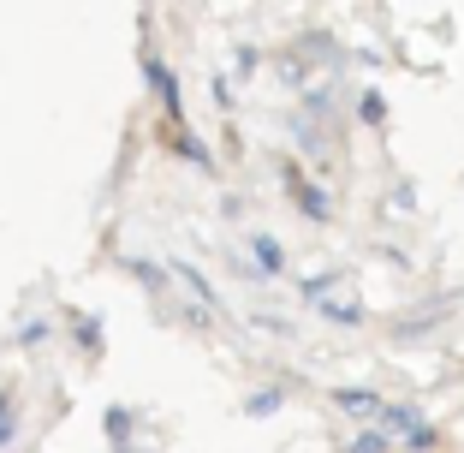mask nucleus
I'll return each instance as SVG.
<instances>
[{"instance_id":"obj_11","label":"nucleus","mask_w":464,"mask_h":453,"mask_svg":"<svg viewBox=\"0 0 464 453\" xmlns=\"http://www.w3.org/2000/svg\"><path fill=\"white\" fill-rule=\"evenodd\" d=\"M36 340H48V322H24V329H18L6 346H36Z\"/></svg>"},{"instance_id":"obj_7","label":"nucleus","mask_w":464,"mask_h":453,"mask_svg":"<svg viewBox=\"0 0 464 453\" xmlns=\"http://www.w3.org/2000/svg\"><path fill=\"white\" fill-rule=\"evenodd\" d=\"M280 406H286V394H280V388H262V394L245 399V412H250V418H274Z\"/></svg>"},{"instance_id":"obj_13","label":"nucleus","mask_w":464,"mask_h":453,"mask_svg":"<svg viewBox=\"0 0 464 453\" xmlns=\"http://www.w3.org/2000/svg\"><path fill=\"white\" fill-rule=\"evenodd\" d=\"M120 453H131V448H120Z\"/></svg>"},{"instance_id":"obj_1","label":"nucleus","mask_w":464,"mask_h":453,"mask_svg":"<svg viewBox=\"0 0 464 453\" xmlns=\"http://www.w3.org/2000/svg\"><path fill=\"white\" fill-rule=\"evenodd\" d=\"M286 185H292V192H298V209H304V215H310V221H328V197L315 192V185H310V179L298 173V167H286Z\"/></svg>"},{"instance_id":"obj_10","label":"nucleus","mask_w":464,"mask_h":453,"mask_svg":"<svg viewBox=\"0 0 464 453\" xmlns=\"http://www.w3.org/2000/svg\"><path fill=\"white\" fill-rule=\"evenodd\" d=\"M72 334H78L83 352H102V322H96V316H78V322H72Z\"/></svg>"},{"instance_id":"obj_8","label":"nucleus","mask_w":464,"mask_h":453,"mask_svg":"<svg viewBox=\"0 0 464 453\" xmlns=\"http://www.w3.org/2000/svg\"><path fill=\"white\" fill-rule=\"evenodd\" d=\"M18 436V399H13V388H0V448Z\"/></svg>"},{"instance_id":"obj_2","label":"nucleus","mask_w":464,"mask_h":453,"mask_svg":"<svg viewBox=\"0 0 464 453\" xmlns=\"http://www.w3.org/2000/svg\"><path fill=\"white\" fill-rule=\"evenodd\" d=\"M143 78L155 84V96H161V108H167V113H179V84H173V72H167V66H161L155 54L143 60Z\"/></svg>"},{"instance_id":"obj_4","label":"nucleus","mask_w":464,"mask_h":453,"mask_svg":"<svg viewBox=\"0 0 464 453\" xmlns=\"http://www.w3.org/2000/svg\"><path fill=\"white\" fill-rule=\"evenodd\" d=\"M334 399H340V412H352V418H382V412H387V406L369 394V388H340Z\"/></svg>"},{"instance_id":"obj_9","label":"nucleus","mask_w":464,"mask_h":453,"mask_svg":"<svg viewBox=\"0 0 464 453\" xmlns=\"http://www.w3.org/2000/svg\"><path fill=\"white\" fill-rule=\"evenodd\" d=\"M108 441H113V453L131 441V412H125V406H108Z\"/></svg>"},{"instance_id":"obj_6","label":"nucleus","mask_w":464,"mask_h":453,"mask_svg":"<svg viewBox=\"0 0 464 453\" xmlns=\"http://www.w3.org/2000/svg\"><path fill=\"white\" fill-rule=\"evenodd\" d=\"M387 448H393V436H387V429H363V436H352L340 453H387Z\"/></svg>"},{"instance_id":"obj_3","label":"nucleus","mask_w":464,"mask_h":453,"mask_svg":"<svg viewBox=\"0 0 464 453\" xmlns=\"http://www.w3.org/2000/svg\"><path fill=\"white\" fill-rule=\"evenodd\" d=\"M250 257H256L262 275H286V251H280V239L256 233V239H250Z\"/></svg>"},{"instance_id":"obj_12","label":"nucleus","mask_w":464,"mask_h":453,"mask_svg":"<svg viewBox=\"0 0 464 453\" xmlns=\"http://www.w3.org/2000/svg\"><path fill=\"white\" fill-rule=\"evenodd\" d=\"M382 113H387V102H382V96H375V90H369V96H363V120H369V125H375V120H382Z\"/></svg>"},{"instance_id":"obj_5","label":"nucleus","mask_w":464,"mask_h":453,"mask_svg":"<svg viewBox=\"0 0 464 453\" xmlns=\"http://www.w3.org/2000/svg\"><path fill=\"white\" fill-rule=\"evenodd\" d=\"M173 275H179V281H185V287H191V292H197V304H203V310H215V287H208V281H203V275H197L191 262H173Z\"/></svg>"}]
</instances>
